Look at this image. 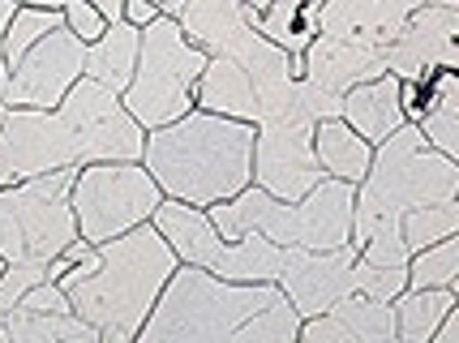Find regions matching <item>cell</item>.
<instances>
[{
  "label": "cell",
  "instance_id": "cell-1",
  "mask_svg": "<svg viewBox=\"0 0 459 343\" xmlns=\"http://www.w3.org/2000/svg\"><path fill=\"white\" fill-rule=\"evenodd\" d=\"M146 133L120 95L82 78L56 107H9L0 124V189L60 167L142 163Z\"/></svg>",
  "mask_w": 459,
  "mask_h": 343
},
{
  "label": "cell",
  "instance_id": "cell-2",
  "mask_svg": "<svg viewBox=\"0 0 459 343\" xmlns=\"http://www.w3.org/2000/svg\"><path fill=\"white\" fill-rule=\"evenodd\" d=\"M300 318L275 283H228L177 266L134 343H297Z\"/></svg>",
  "mask_w": 459,
  "mask_h": 343
},
{
  "label": "cell",
  "instance_id": "cell-3",
  "mask_svg": "<svg viewBox=\"0 0 459 343\" xmlns=\"http://www.w3.org/2000/svg\"><path fill=\"white\" fill-rule=\"evenodd\" d=\"M459 198V163L425 146L417 124H400L374 146V163L357 184L352 206V249L374 266H408L400 219L417 206Z\"/></svg>",
  "mask_w": 459,
  "mask_h": 343
},
{
  "label": "cell",
  "instance_id": "cell-4",
  "mask_svg": "<svg viewBox=\"0 0 459 343\" xmlns=\"http://www.w3.org/2000/svg\"><path fill=\"white\" fill-rule=\"evenodd\" d=\"M142 167L172 202L202 210L232 202L254 184V124L194 107L189 116L146 133Z\"/></svg>",
  "mask_w": 459,
  "mask_h": 343
},
{
  "label": "cell",
  "instance_id": "cell-5",
  "mask_svg": "<svg viewBox=\"0 0 459 343\" xmlns=\"http://www.w3.org/2000/svg\"><path fill=\"white\" fill-rule=\"evenodd\" d=\"M177 253L168 249L151 223L100 244L95 275H60L56 287L69 296V309L100 330V343H134L142 322L151 318L168 279L177 275Z\"/></svg>",
  "mask_w": 459,
  "mask_h": 343
},
{
  "label": "cell",
  "instance_id": "cell-6",
  "mask_svg": "<svg viewBox=\"0 0 459 343\" xmlns=\"http://www.w3.org/2000/svg\"><path fill=\"white\" fill-rule=\"evenodd\" d=\"M206 52L185 39L177 18H155L142 30L134 78L120 90V107L138 121L142 133L163 129L194 112V86L206 69Z\"/></svg>",
  "mask_w": 459,
  "mask_h": 343
},
{
  "label": "cell",
  "instance_id": "cell-7",
  "mask_svg": "<svg viewBox=\"0 0 459 343\" xmlns=\"http://www.w3.org/2000/svg\"><path fill=\"white\" fill-rule=\"evenodd\" d=\"M74 181L78 167H60L0 189V262L48 266L78 241V219L69 202Z\"/></svg>",
  "mask_w": 459,
  "mask_h": 343
},
{
  "label": "cell",
  "instance_id": "cell-8",
  "mask_svg": "<svg viewBox=\"0 0 459 343\" xmlns=\"http://www.w3.org/2000/svg\"><path fill=\"white\" fill-rule=\"evenodd\" d=\"M69 202H74L82 241L103 244L151 223L163 193L142 163H86L78 167Z\"/></svg>",
  "mask_w": 459,
  "mask_h": 343
},
{
  "label": "cell",
  "instance_id": "cell-9",
  "mask_svg": "<svg viewBox=\"0 0 459 343\" xmlns=\"http://www.w3.org/2000/svg\"><path fill=\"white\" fill-rule=\"evenodd\" d=\"M357 249H292L283 244V270L275 287H280L288 304L297 309V318H322L331 313L343 296H357Z\"/></svg>",
  "mask_w": 459,
  "mask_h": 343
},
{
  "label": "cell",
  "instance_id": "cell-10",
  "mask_svg": "<svg viewBox=\"0 0 459 343\" xmlns=\"http://www.w3.org/2000/svg\"><path fill=\"white\" fill-rule=\"evenodd\" d=\"M82 69H86V43L69 35V26H56L9 69V86L0 103L4 107H56L82 81Z\"/></svg>",
  "mask_w": 459,
  "mask_h": 343
},
{
  "label": "cell",
  "instance_id": "cell-11",
  "mask_svg": "<svg viewBox=\"0 0 459 343\" xmlns=\"http://www.w3.org/2000/svg\"><path fill=\"white\" fill-rule=\"evenodd\" d=\"M322 181L314 159V124L280 121L254 129V184L275 202H300Z\"/></svg>",
  "mask_w": 459,
  "mask_h": 343
},
{
  "label": "cell",
  "instance_id": "cell-12",
  "mask_svg": "<svg viewBox=\"0 0 459 343\" xmlns=\"http://www.w3.org/2000/svg\"><path fill=\"white\" fill-rule=\"evenodd\" d=\"M459 13L455 9H438V4H417L400 35L382 47V69L400 81H429L438 69H455L459 64Z\"/></svg>",
  "mask_w": 459,
  "mask_h": 343
},
{
  "label": "cell",
  "instance_id": "cell-13",
  "mask_svg": "<svg viewBox=\"0 0 459 343\" xmlns=\"http://www.w3.org/2000/svg\"><path fill=\"white\" fill-rule=\"evenodd\" d=\"M412 4H391V0H322L318 9V35L322 39L382 52L400 35Z\"/></svg>",
  "mask_w": 459,
  "mask_h": 343
},
{
  "label": "cell",
  "instance_id": "cell-14",
  "mask_svg": "<svg viewBox=\"0 0 459 343\" xmlns=\"http://www.w3.org/2000/svg\"><path fill=\"white\" fill-rule=\"evenodd\" d=\"M382 56L378 52H365V47H348V43H335V39H314L305 47L300 56V78L309 86H318L326 95L340 99L343 90H352L357 81H374L382 78Z\"/></svg>",
  "mask_w": 459,
  "mask_h": 343
},
{
  "label": "cell",
  "instance_id": "cell-15",
  "mask_svg": "<svg viewBox=\"0 0 459 343\" xmlns=\"http://www.w3.org/2000/svg\"><path fill=\"white\" fill-rule=\"evenodd\" d=\"M151 227L168 241V249L177 253L180 266L211 270V262L220 258V249H223V236L215 232V223H211V215L202 206H185V202L163 198L155 206V215H151Z\"/></svg>",
  "mask_w": 459,
  "mask_h": 343
},
{
  "label": "cell",
  "instance_id": "cell-16",
  "mask_svg": "<svg viewBox=\"0 0 459 343\" xmlns=\"http://www.w3.org/2000/svg\"><path fill=\"white\" fill-rule=\"evenodd\" d=\"M340 121L348 129H357L360 138L369 146L386 141L403 121V107H400V78L382 73L374 81H357L352 90L340 95Z\"/></svg>",
  "mask_w": 459,
  "mask_h": 343
},
{
  "label": "cell",
  "instance_id": "cell-17",
  "mask_svg": "<svg viewBox=\"0 0 459 343\" xmlns=\"http://www.w3.org/2000/svg\"><path fill=\"white\" fill-rule=\"evenodd\" d=\"M194 107H198V112L228 116V121H245V124L262 121V99H258L254 78H249L240 64L223 61V56H211V61H206L198 86H194Z\"/></svg>",
  "mask_w": 459,
  "mask_h": 343
},
{
  "label": "cell",
  "instance_id": "cell-18",
  "mask_svg": "<svg viewBox=\"0 0 459 343\" xmlns=\"http://www.w3.org/2000/svg\"><path fill=\"white\" fill-rule=\"evenodd\" d=\"M314 159H318L322 176L360 184L369 163H374V146L360 138L357 129H348L340 116H331V121L314 124Z\"/></svg>",
  "mask_w": 459,
  "mask_h": 343
},
{
  "label": "cell",
  "instance_id": "cell-19",
  "mask_svg": "<svg viewBox=\"0 0 459 343\" xmlns=\"http://www.w3.org/2000/svg\"><path fill=\"white\" fill-rule=\"evenodd\" d=\"M138 43H142V30H134L129 21L108 26L95 43H86V69H82V78L100 81L112 95H120V90L129 86V78H134Z\"/></svg>",
  "mask_w": 459,
  "mask_h": 343
},
{
  "label": "cell",
  "instance_id": "cell-20",
  "mask_svg": "<svg viewBox=\"0 0 459 343\" xmlns=\"http://www.w3.org/2000/svg\"><path fill=\"white\" fill-rule=\"evenodd\" d=\"M283 270V244L266 241L262 232H245L240 241H223L211 275L228 283H275Z\"/></svg>",
  "mask_w": 459,
  "mask_h": 343
},
{
  "label": "cell",
  "instance_id": "cell-21",
  "mask_svg": "<svg viewBox=\"0 0 459 343\" xmlns=\"http://www.w3.org/2000/svg\"><path fill=\"white\" fill-rule=\"evenodd\" d=\"M318 9L322 0H271V9L258 13V35L271 39L275 47H283L297 61V73L305 47L318 39Z\"/></svg>",
  "mask_w": 459,
  "mask_h": 343
},
{
  "label": "cell",
  "instance_id": "cell-22",
  "mask_svg": "<svg viewBox=\"0 0 459 343\" xmlns=\"http://www.w3.org/2000/svg\"><path fill=\"white\" fill-rule=\"evenodd\" d=\"M459 304L455 287H403L391 301L395 313V335L400 343H429V335L442 326V318Z\"/></svg>",
  "mask_w": 459,
  "mask_h": 343
},
{
  "label": "cell",
  "instance_id": "cell-23",
  "mask_svg": "<svg viewBox=\"0 0 459 343\" xmlns=\"http://www.w3.org/2000/svg\"><path fill=\"white\" fill-rule=\"evenodd\" d=\"M4 335L9 343H100V330L82 322L78 313H30V309H9Z\"/></svg>",
  "mask_w": 459,
  "mask_h": 343
},
{
  "label": "cell",
  "instance_id": "cell-24",
  "mask_svg": "<svg viewBox=\"0 0 459 343\" xmlns=\"http://www.w3.org/2000/svg\"><path fill=\"white\" fill-rule=\"evenodd\" d=\"M331 318H340L343 330L357 343H400L395 335V313L386 301H369V296H343Z\"/></svg>",
  "mask_w": 459,
  "mask_h": 343
},
{
  "label": "cell",
  "instance_id": "cell-25",
  "mask_svg": "<svg viewBox=\"0 0 459 343\" xmlns=\"http://www.w3.org/2000/svg\"><path fill=\"white\" fill-rule=\"evenodd\" d=\"M400 236L403 249L417 253L425 244H438L446 236H459V198L455 202H438V206H417L400 219Z\"/></svg>",
  "mask_w": 459,
  "mask_h": 343
},
{
  "label": "cell",
  "instance_id": "cell-26",
  "mask_svg": "<svg viewBox=\"0 0 459 343\" xmlns=\"http://www.w3.org/2000/svg\"><path fill=\"white\" fill-rule=\"evenodd\" d=\"M459 279V236L425 244L408 258V287H455Z\"/></svg>",
  "mask_w": 459,
  "mask_h": 343
},
{
  "label": "cell",
  "instance_id": "cell-27",
  "mask_svg": "<svg viewBox=\"0 0 459 343\" xmlns=\"http://www.w3.org/2000/svg\"><path fill=\"white\" fill-rule=\"evenodd\" d=\"M56 26H65L60 13L52 9H30V4H18L13 9V18H9V30H4V64L13 69V64L43 39V35H52Z\"/></svg>",
  "mask_w": 459,
  "mask_h": 343
},
{
  "label": "cell",
  "instance_id": "cell-28",
  "mask_svg": "<svg viewBox=\"0 0 459 343\" xmlns=\"http://www.w3.org/2000/svg\"><path fill=\"white\" fill-rule=\"evenodd\" d=\"M403 287H408V266H374L365 258H357V296L391 304Z\"/></svg>",
  "mask_w": 459,
  "mask_h": 343
},
{
  "label": "cell",
  "instance_id": "cell-29",
  "mask_svg": "<svg viewBox=\"0 0 459 343\" xmlns=\"http://www.w3.org/2000/svg\"><path fill=\"white\" fill-rule=\"evenodd\" d=\"M48 279V266L39 262H18V266H4L0 270V313L18 309V301L35 287V283Z\"/></svg>",
  "mask_w": 459,
  "mask_h": 343
},
{
  "label": "cell",
  "instance_id": "cell-30",
  "mask_svg": "<svg viewBox=\"0 0 459 343\" xmlns=\"http://www.w3.org/2000/svg\"><path fill=\"white\" fill-rule=\"evenodd\" d=\"M60 18H65V26H69V35H78L82 43H95L103 30H108V21H103L86 0H65Z\"/></svg>",
  "mask_w": 459,
  "mask_h": 343
},
{
  "label": "cell",
  "instance_id": "cell-31",
  "mask_svg": "<svg viewBox=\"0 0 459 343\" xmlns=\"http://www.w3.org/2000/svg\"><path fill=\"white\" fill-rule=\"evenodd\" d=\"M18 309H30V313H74V309H69V296H65L52 279L35 283V287L18 301Z\"/></svg>",
  "mask_w": 459,
  "mask_h": 343
},
{
  "label": "cell",
  "instance_id": "cell-32",
  "mask_svg": "<svg viewBox=\"0 0 459 343\" xmlns=\"http://www.w3.org/2000/svg\"><path fill=\"white\" fill-rule=\"evenodd\" d=\"M155 18H160V9H155L151 0H125V21H129L134 30H146Z\"/></svg>",
  "mask_w": 459,
  "mask_h": 343
},
{
  "label": "cell",
  "instance_id": "cell-33",
  "mask_svg": "<svg viewBox=\"0 0 459 343\" xmlns=\"http://www.w3.org/2000/svg\"><path fill=\"white\" fill-rule=\"evenodd\" d=\"M13 9H18V0H0V99H4V86H9V64H4V30H9Z\"/></svg>",
  "mask_w": 459,
  "mask_h": 343
},
{
  "label": "cell",
  "instance_id": "cell-34",
  "mask_svg": "<svg viewBox=\"0 0 459 343\" xmlns=\"http://www.w3.org/2000/svg\"><path fill=\"white\" fill-rule=\"evenodd\" d=\"M429 343H459V304L446 313V318H442V326L429 335Z\"/></svg>",
  "mask_w": 459,
  "mask_h": 343
},
{
  "label": "cell",
  "instance_id": "cell-35",
  "mask_svg": "<svg viewBox=\"0 0 459 343\" xmlns=\"http://www.w3.org/2000/svg\"><path fill=\"white\" fill-rule=\"evenodd\" d=\"M95 13H100L108 26H117V21H125V0H86Z\"/></svg>",
  "mask_w": 459,
  "mask_h": 343
},
{
  "label": "cell",
  "instance_id": "cell-36",
  "mask_svg": "<svg viewBox=\"0 0 459 343\" xmlns=\"http://www.w3.org/2000/svg\"><path fill=\"white\" fill-rule=\"evenodd\" d=\"M91 249H95V244H91V241H82V236H78V241L69 244V249H65V253H60V258H65V262L74 266V262H82V258H86V253H91Z\"/></svg>",
  "mask_w": 459,
  "mask_h": 343
},
{
  "label": "cell",
  "instance_id": "cell-37",
  "mask_svg": "<svg viewBox=\"0 0 459 343\" xmlns=\"http://www.w3.org/2000/svg\"><path fill=\"white\" fill-rule=\"evenodd\" d=\"M18 4H30V9H52V13L65 9V0H18Z\"/></svg>",
  "mask_w": 459,
  "mask_h": 343
},
{
  "label": "cell",
  "instance_id": "cell-38",
  "mask_svg": "<svg viewBox=\"0 0 459 343\" xmlns=\"http://www.w3.org/2000/svg\"><path fill=\"white\" fill-rule=\"evenodd\" d=\"M180 9H185V0H163V18H180Z\"/></svg>",
  "mask_w": 459,
  "mask_h": 343
},
{
  "label": "cell",
  "instance_id": "cell-39",
  "mask_svg": "<svg viewBox=\"0 0 459 343\" xmlns=\"http://www.w3.org/2000/svg\"><path fill=\"white\" fill-rule=\"evenodd\" d=\"M240 4H245V9H254V13H266V9H271V0H240Z\"/></svg>",
  "mask_w": 459,
  "mask_h": 343
},
{
  "label": "cell",
  "instance_id": "cell-40",
  "mask_svg": "<svg viewBox=\"0 0 459 343\" xmlns=\"http://www.w3.org/2000/svg\"><path fill=\"white\" fill-rule=\"evenodd\" d=\"M412 4H438V9H459V0H412Z\"/></svg>",
  "mask_w": 459,
  "mask_h": 343
},
{
  "label": "cell",
  "instance_id": "cell-41",
  "mask_svg": "<svg viewBox=\"0 0 459 343\" xmlns=\"http://www.w3.org/2000/svg\"><path fill=\"white\" fill-rule=\"evenodd\" d=\"M0 343H9V335H4V313H0Z\"/></svg>",
  "mask_w": 459,
  "mask_h": 343
},
{
  "label": "cell",
  "instance_id": "cell-42",
  "mask_svg": "<svg viewBox=\"0 0 459 343\" xmlns=\"http://www.w3.org/2000/svg\"><path fill=\"white\" fill-rule=\"evenodd\" d=\"M4 112H9V107H4V103H0V124H4Z\"/></svg>",
  "mask_w": 459,
  "mask_h": 343
},
{
  "label": "cell",
  "instance_id": "cell-43",
  "mask_svg": "<svg viewBox=\"0 0 459 343\" xmlns=\"http://www.w3.org/2000/svg\"><path fill=\"white\" fill-rule=\"evenodd\" d=\"M151 4H155V9H160V13H163V0H151Z\"/></svg>",
  "mask_w": 459,
  "mask_h": 343
},
{
  "label": "cell",
  "instance_id": "cell-44",
  "mask_svg": "<svg viewBox=\"0 0 459 343\" xmlns=\"http://www.w3.org/2000/svg\"><path fill=\"white\" fill-rule=\"evenodd\" d=\"M0 270H4V262H0Z\"/></svg>",
  "mask_w": 459,
  "mask_h": 343
}]
</instances>
